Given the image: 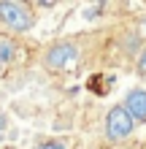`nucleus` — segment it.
<instances>
[{"mask_svg":"<svg viewBox=\"0 0 146 149\" xmlns=\"http://www.w3.org/2000/svg\"><path fill=\"white\" fill-rule=\"evenodd\" d=\"M135 130V119L130 117V111L125 106H111L106 114V136L111 141H125L130 138Z\"/></svg>","mask_w":146,"mask_h":149,"instance_id":"nucleus-1","label":"nucleus"},{"mask_svg":"<svg viewBox=\"0 0 146 149\" xmlns=\"http://www.w3.org/2000/svg\"><path fill=\"white\" fill-rule=\"evenodd\" d=\"M0 22L14 33H24L33 27V14L27 6L16 3V0H0Z\"/></svg>","mask_w":146,"mask_h":149,"instance_id":"nucleus-2","label":"nucleus"},{"mask_svg":"<svg viewBox=\"0 0 146 149\" xmlns=\"http://www.w3.org/2000/svg\"><path fill=\"white\" fill-rule=\"evenodd\" d=\"M76 60H79V46L71 41H60L44 52V65L49 71H68L71 65H76Z\"/></svg>","mask_w":146,"mask_h":149,"instance_id":"nucleus-3","label":"nucleus"},{"mask_svg":"<svg viewBox=\"0 0 146 149\" xmlns=\"http://www.w3.org/2000/svg\"><path fill=\"white\" fill-rule=\"evenodd\" d=\"M122 106L130 111L135 122H146V90H130Z\"/></svg>","mask_w":146,"mask_h":149,"instance_id":"nucleus-4","label":"nucleus"},{"mask_svg":"<svg viewBox=\"0 0 146 149\" xmlns=\"http://www.w3.org/2000/svg\"><path fill=\"white\" fill-rule=\"evenodd\" d=\"M14 57H16V43L14 41H0V65L11 63Z\"/></svg>","mask_w":146,"mask_h":149,"instance_id":"nucleus-5","label":"nucleus"},{"mask_svg":"<svg viewBox=\"0 0 146 149\" xmlns=\"http://www.w3.org/2000/svg\"><path fill=\"white\" fill-rule=\"evenodd\" d=\"M135 68H138V76L146 79V46L138 52V57H135Z\"/></svg>","mask_w":146,"mask_h":149,"instance_id":"nucleus-6","label":"nucleus"},{"mask_svg":"<svg viewBox=\"0 0 146 149\" xmlns=\"http://www.w3.org/2000/svg\"><path fill=\"white\" fill-rule=\"evenodd\" d=\"M35 149H68L65 141H60V138H51V141H44V144H38Z\"/></svg>","mask_w":146,"mask_h":149,"instance_id":"nucleus-7","label":"nucleus"},{"mask_svg":"<svg viewBox=\"0 0 146 149\" xmlns=\"http://www.w3.org/2000/svg\"><path fill=\"white\" fill-rule=\"evenodd\" d=\"M141 36H143V38H146V19H143V22H141Z\"/></svg>","mask_w":146,"mask_h":149,"instance_id":"nucleus-8","label":"nucleus"},{"mask_svg":"<svg viewBox=\"0 0 146 149\" xmlns=\"http://www.w3.org/2000/svg\"><path fill=\"white\" fill-rule=\"evenodd\" d=\"M3 122H6V117H3V114H0V130H3Z\"/></svg>","mask_w":146,"mask_h":149,"instance_id":"nucleus-9","label":"nucleus"},{"mask_svg":"<svg viewBox=\"0 0 146 149\" xmlns=\"http://www.w3.org/2000/svg\"><path fill=\"white\" fill-rule=\"evenodd\" d=\"M0 68H3V65H0Z\"/></svg>","mask_w":146,"mask_h":149,"instance_id":"nucleus-10","label":"nucleus"}]
</instances>
